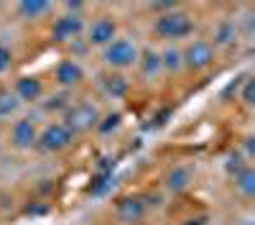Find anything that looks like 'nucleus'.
Instances as JSON below:
<instances>
[{"label": "nucleus", "instance_id": "obj_1", "mask_svg": "<svg viewBox=\"0 0 255 225\" xmlns=\"http://www.w3.org/2000/svg\"><path fill=\"white\" fill-rule=\"evenodd\" d=\"M153 31L161 36V38H168V41H176V38H186L194 33V20H191L189 13L184 10H166L156 18V23H153Z\"/></svg>", "mask_w": 255, "mask_h": 225}, {"label": "nucleus", "instance_id": "obj_2", "mask_svg": "<svg viewBox=\"0 0 255 225\" xmlns=\"http://www.w3.org/2000/svg\"><path fill=\"white\" fill-rule=\"evenodd\" d=\"M100 110L92 102H77V105H69L67 113H64V126H67L72 133H84L90 128H97L100 123Z\"/></svg>", "mask_w": 255, "mask_h": 225}, {"label": "nucleus", "instance_id": "obj_3", "mask_svg": "<svg viewBox=\"0 0 255 225\" xmlns=\"http://www.w3.org/2000/svg\"><path fill=\"white\" fill-rule=\"evenodd\" d=\"M105 61H108L110 67L115 69H128V67H133L138 64V59H140V51L138 46L133 44L130 38H115L113 44L105 46Z\"/></svg>", "mask_w": 255, "mask_h": 225}, {"label": "nucleus", "instance_id": "obj_4", "mask_svg": "<svg viewBox=\"0 0 255 225\" xmlns=\"http://www.w3.org/2000/svg\"><path fill=\"white\" fill-rule=\"evenodd\" d=\"M72 141H74V133L64 126V123H51V126H46L44 131L38 133L36 146L44 154H59L64 149H69Z\"/></svg>", "mask_w": 255, "mask_h": 225}, {"label": "nucleus", "instance_id": "obj_5", "mask_svg": "<svg viewBox=\"0 0 255 225\" xmlns=\"http://www.w3.org/2000/svg\"><path fill=\"white\" fill-rule=\"evenodd\" d=\"M181 61L191 72H202V69L212 67V61H215V46L204 38H197L181 51Z\"/></svg>", "mask_w": 255, "mask_h": 225}, {"label": "nucleus", "instance_id": "obj_6", "mask_svg": "<svg viewBox=\"0 0 255 225\" xmlns=\"http://www.w3.org/2000/svg\"><path fill=\"white\" fill-rule=\"evenodd\" d=\"M84 31V20L79 13H64L54 20L51 26V38L56 44H67V41H74L77 36H82Z\"/></svg>", "mask_w": 255, "mask_h": 225}, {"label": "nucleus", "instance_id": "obj_7", "mask_svg": "<svg viewBox=\"0 0 255 225\" xmlns=\"http://www.w3.org/2000/svg\"><path fill=\"white\" fill-rule=\"evenodd\" d=\"M38 141V131H36V123L31 118H20L13 123L10 128V143L18 149V151H26V149H33Z\"/></svg>", "mask_w": 255, "mask_h": 225}, {"label": "nucleus", "instance_id": "obj_8", "mask_svg": "<svg viewBox=\"0 0 255 225\" xmlns=\"http://www.w3.org/2000/svg\"><path fill=\"white\" fill-rule=\"evenodd\" d=\"M115 38H118V23L110 15L97 18L95 23L90 26V31H87V41L92 46H108V44H113Z\"/></svg>", "mask_w": 255, "mask_h": 225}, {"label": "nucleus", "instance_id": "obj_9", "mask_svg": "<svg viewBox=\"0 0 255 225\" xmlns=\"http://www.w3.org/2000/svg\"><path fill=\"white\" fill-rule=\"evenodd\" d=\"M54 79H56L59 87H74V85H79V82L84 79V69H82L79 61L64 59V61H59L56 69H54Z\"/></svg>", "mask_w": 255, "mask_h": 225}, {"label": "nucleus", "instance_id": "obj_10", "mask_svg": "<svg viewBox=\"0 0 255 225\" xmlns=\"http://www.w3.org/2000/svg\"><path fill=\"white\" fill-rule=\"evenodd\" d=\"M115 215H118L120 223L133 225V223L143 220V215H145V202H143L140 197H123V200H118V205H115Z\"/></svg>", "mask_w": 255, "mask_h": 225}, {"label": "nucleus", "instance_id": "obj_11", "mask_svg": "<svg viewBox=\"0 0 255 225\" xmlns=\"http://www.w3.org/2000/svg\"><path fill=\"white\" fill-rule=\"evenodd\" d=\"M13 95L20 100V102H36L41 95H44V85H41L38 77H18L15 79V87H13Z\"/></svg>", "mask_w": 255, "mask_h": 225}, {"label": "nucleus", "instance_id": "obj_12", "mask_svg": "<svg viewBox=\"0 0 255 225\" xmlns=\"http://www.w3.org/2000/svg\"><path fill=\"white\" fill-rule=\"evenodd\" d=\"M15 10L23 20H38L51 10V3H46V0H23V3L15 5Z\"/></svg>", "mask_w": 255, "mask_h": 225}, {"label": "nucleus", "instance_id": "obj_13", "mask_svg": "<svg viewBox=\"0 0 255 225\" xmlns=\"http://www.w3.org/2000/svg\"><path fill=\"white\" fill-rule=\"evenodd\" d=\"M191 182V169L189 167H174L166 174V187L171 192H184Z\"/></svg>", "mask_w": 255, "mask_h": 225}, {"label": "nucleus", "instance_id": "obj_14", "mask_svg": "<svg viewBox=\"0 0 255 225\" xmlns=\"http://www.w3.org/2000/svg\"><path fill=\"white\" fill-rule=\"evenodd\" d=\"M235 190L243 195V197H253L255 195V169L250 167H243L238 174H235Z\"/></svg>", "mask_w": 255, "mask_h": 225}, {"label": "nucleus", "instance_id": "obj_15", "mask_svg": "<svg viewBox=\"0 0 255 225\" xmlns=\"http://www.w3.org/2000/svg\"><path fill=\"white\" fill-rule=\"evenodd\" d=\"M18 108H20V100H18L10 90H0V120L15 115Z\"/></svg>", "mask_w": 255, "mask_h": 225}, {"label": "nucleus", "instance_id": "obj_16", "mask_svg": "<svg viewBox=\"0 0 255 225\" xmlns=\"http://www.w3.org/2000/svg\"><path fill=\"white\" fill-rule=\"evenodd\" d=\"M140 61V69H143V74L145 77H156L163 67H161V54L158 51H145L143 54V59H138Z\"/></svg>", "mask_w": 255, "mask_h": 225}, {"label": "nucleus", "instance_id": "obj_17", "mask_svg": "<svg viewBox=\"0 0 255 225\" xmlns=\"http://www.w3.org/2000/svg\"><path fill=\"white\" fill-rule=\"evenodd\" d=\"M161 67L163 69H168V72H179L181 67H184V61H181V51L179 49H166L163 54H161Z\"/></svg>", "mask_w": 255, "mask_h": 225}, {"label": "nucleus", "instance_id": "obj_18", "mask_svg": "<svg viewBox=\"0 0 255 225\" xmlns=\"http://www.w3.org/2000/svg\"><path fill=\"white\" fill-rule=\"evenodd\" d=\"M105 90H108V95H113V97H125V92H128V79L120 77V74L108 77V79H105Z\"/></svg>", "mask_w": 255, "mask_h": 225}, {"label": "nucleus", "instance_id": "obj_19", "mask_svg": "<svg viewBox=\"0 0 255 225\" xmlns=\"http://www.w3.org/2000/svg\"><path fill=\"white\" fill-rule=\"evenodd\" d=\"M120 123H123V115H120V113H110V115L100 118V123H97V131H100V133H110V131L120 128Z\"/></svg>", "mask_w": 255, "mask_h": 225}, {"label": "nucleus", "instance_id": "obj_20", "mask_svg": "<svg viewBox=\"0 0 255 225\" xmlns=\"http://www.w3.org/2000/svg\"><path fill=\"white\" fill-rule=\"evenodd\" d=\"M110 174H100V177H95V182H92V187H90V192L92 195H102L105 190H108V184H110Z\"/></svg>", "mask_w": 255, "mask_h": 225}, {"label": "nucleus", "instance_id": "obj_21", "mask_svg": "<svg viewBox=\"0 0 255 225\" xmlns=\"http://www.w3.org/2000/svg\"><path fill=\"white\" fill-rule=\"evenodd\" d=\"M10 59H13L10 49H8L5 44H0V74H3V72L10 67Z\"/></svg>", "mask_w": 255, "mask_h": 225}, {"label": "nucleus", "instance_id": "obj_22", "mask_svg": "<svg viewBox=\"0 0 255 225\" xmlns=\"http://www.w3.org/2000/svg\"><path fill=\"white\" fill-rule=\"evenodd\" d=\"M243 102H245V105H253V102H255V85H253V79H245V87H243Z\"/></svg>", "mask_w": 255, "mask_h": 225}, {"label": "nucleus", "instance_id": "obj_23", "mask_svg": "<svg viewBox=\"0 0 255 225\" xmlns=\"http://www.w3.org/2000/svg\"><path fill=\"white\" fill-rule=\"evenodd\" d=\"M235 225H255L253 220H240V223H235Z\"/></svg>", "mask_w": 255, "mask_h": 225}]
</instances>
